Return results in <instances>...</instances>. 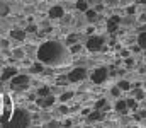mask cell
Instances as JSON below:
<instances>
[{"label": "cell", "mask_w": 146, "mask_h": 128, "mask_svg": "<svg viewBox=\"0 0 146 128\" xmlns=\"http://www.w3.org/2000/svg\"><path fill=\"white\" fill-rule=\"evenodd\" d=\"M0 67H2V65H0Z\"/></svg>", "instance_id": "74e56055"}, {"label": "cell", "mask_w": 146, "mask_h": 128, "mask_svg": "<svg viewBox=\"0 0 146 128\" xmlns=\"http://www.w3.org/2000/svg\"><path fill=\"white\" fill-rule=\"evenodd\" d=\"M134 65V60L133 58H126V67H133Z\"/></svg>", "instance_id": "4dcf8cb0"}, {"label": "cell", "mask_w": 146, "mask_h": 128, "mask_svg": "<svg viewBox=\"0 0 146 128\" xmlns=\"http://www.w3.org/2000/svg\"><path fill=\"white\" fill-rule=\"evenodd\" d=\"M107 77H109V70H107L106 67H99V68H95V70L92 72V75H90V79H92L94 84H102V82L107 80Z\"/></svg>", "instance_id": "8992f818"}, {"label": "cell", "mask_w": 146, "mask_h": 128, "mask_svg": "<svg viewBox=\"0 0 146 128\" xmlns=\"http://www.w3.org/2000/svg\"><path fill=\"white\" fill-rule=\"evenodd\" d=\"M110 94H112L114 97H117V96L121 94V89H119V85H114V87L110 89Z\"/></svg>", "instance_id": "484cf974"}, {"label": "cell", "mask_w": 146, "mask_h": 128, "mask_svg": "<svg viewBox=\"0 0 146 128\" xmlns=\"http://www.w3.org/2000/svg\"><path fill=\"white\" fill-rule=\"evenodd\" d=\"M145 56H146V50H145Z\"/></svg>", "instance_id": "8d00e7d4"}, {"label": "cell", "mask_w": 146, "mask_h": 128, "mask_svg": "<svg viewBox=\"0 0 146 128\" xmlns=\"http://www.w3.org/2000/svg\"><path fill=\"white\" fill-rule=\"evenodd\" d=\"M9 14V5L5 2H0V17H5Z\"/></svg>", "instance_id": "d6986e66"}, {"label": "cell", "mask_w": 146, "mask_h": 128, "mask_svg": "<svg viewBox=\"0 0 146 128\" xmlns=\"http://www.w3.org/2000/svg\"><path fill=\"white\" fill-rule=\"evenodd\" d=\"M76 9H78L80 12H85V10L88 9V3H87V0H78V2H76Z\"/></svg>", "instance_id": "ac0fdd59"}, {"label": "cell", "mask_w": 146, "mask_h": 128, "mask_svg": "<svg viewBox=\"0 0 146 128\" xmlns=\"http://www.w3.org/2000/svg\"><path fill=\"white\" fill-rule=\"evenodd\" d=\"M104 118V113L100 111V109H95V111H90L88 115H87V121L88 123H94V121H99V120H102Z\"/></svg>", "instance_id": "4fadbf2b"}, {"label": "cell", "mask_w": 146, "mask_h": 128, "mask_svg": "<svg viewBox=\"0 0 146 128\" xmlns=\"http://www.w3.org/2000/svg\"><path fill=\"white\" fill-rule=\"evenodd\" d=\"M85 77H87V68H83V67L73 68L72 72H68V75H66V79H68L70 82H80V80H83Z\"/></svg>", "instance_id": "52a82bcc"}, {"label": "cell", "mask_w": 146, "mask_h": 128, "mask_svg": "<svg viewBox=\"0 0 146 128\" xmlns=\"http://www.w3.org/2000/svg\"><path fill=\"white\" fill-rule=\"evenodd\" d=\"M34 31H37V26H36V24H29V26L26 27V33H34Z\"/></svg>", "instance_id": "f546056e"}, {"label": "cell", "mask_w": 146, "mask_h": 128, "mask_svg": "<svg viewBox=\"0 0 146 128\" xmlns=\"http://www.w3.org/2000/svg\"><path fill=\"white\" fill-rule=\"evenodd\" d=\"M90 2H97V3H100V2H102V0H90Z\"/></svg>", "instance_id": "d590c367"}, {"label": "cell", "mask_w": 146, "mask_h": 128, "mask_svg": "<svg viewBox=\"0 0 146 128\" xmlns=\"http://www.w3.org/2000/svg\"><path fill=\"white\" fill-rule=\"evenodd\" d=\"M58 113H61V115H65V113H68V108H66V106H60V109H58Z\"/></svg>", "instance_id": "1f68e13d"}, {"label": "cell", "mask_w": 146, "mask_h": 128, "mask_svg": "<svg viewBox=\"0 0 146 128\" xmlns=\"http://www.w3.org/2000/svg\"><path fill=\"white\" fill-rule=\"evenodd\" d=\"M138 44L141 46V50H146V31H141L138 36Z\"/></svg>", "instance_id": "2e32d148"}, {"label": "cell", "mask_w": 146, "mask_h": 128, "mask_svg": "<svg viewBox=\"0 0 146 128\" xmlns=\"http://www.w3.org/2000/svg\"><path fill=\"white\" fill-rule=\"evenodd\" d=\"M80 50H82V44H72V46H70V53H78V51H80Z\"/></svg>", "instance_id": "4316f807"}, {"label": "cell", "mask_w": 146, "mask_h": 128, "mask_svg": "<svg viewBox=\"0 0 146 128\" xmlns=\"http://www.w3.org/2000/svg\"><path fill=\"white\" fill-rule=\"evenodd\" d=\"M56 103V97L54 96H39V99H36V104L39 108H51L53 104Z\"/></svg>", "instance_id": "ba28073f"}, {"label": "cell", "mask_w": 146, "mask_h": 128, "mask_svg": "<svg viewBox=\"0 0 146 128\" xmlns=\"http://www.w3.org/2000/svg\"><path fill=\"white\" fill-rule=\"evenodd\" d=\"M106 104H107L106 99H99V101L95 103V109H102V108H106Z\"/></svg>", "instance_id": "d4e9b609"}, {"label": "cell", "mask_w": 146, "mask_h": 128, "mask_svg": "<svg viewBox=\"0 0 146 128\" xmlns=\"http://www.w3.org/2000/svg\"><path fill=\"white\" fill-rule=\"evenodd\" d=\"M72 97H73V92H65V94L60 96V101H61V103H66V101L72 99Z\"/></svg>", "instance_id": "cb8c5ba5"}, {"label": "cell", "mask_w": 146, "mask_h": 128, "mask_svg": "<svg viewBox=\"0 0 146 128\" xmlns=\"http://www.w3.org/2000/svg\"><path fill=\"white\" fill-rule=\"evenodd\" d=\"M119 89H121V90H129V89H131V84H129V82H127V80H119Z\"/></svg>", "instance_id": "7402d4cb"}, {"label": "cell", "mask_w": 146, "mask_h": 128, "mask_svg": "<svg viewBox=\"0 0 146 128\" xmlns=\"http://www.w3.org/2000/svg\"><path fill=\"white\" fill-rule=\"evenodd\" d=\"M70 50L60 41H46L37 48V60L46 67H63L70 62Z\"/></svg>", "instance_id": "6da1fadb"}, {"label": "cell", "mask_w": 146, "mask_h": 128, "mask_svg": "<svg viewBox=\"0 0 146 128\" xmlns=\"http://www.w3.org/2000/svg\"><path fill=\"white\" fill-rule=\"evenodd\" d=\"M58 125H60L58 121H51V123H49V127H58Z\"/></svg>", "instance_id": "e575fe53"}, {"label": "cell", "mask_w": 146, "mask_h": 128, "mask_svg": "<svg viewBox=\"0 0 146 128\" xmlns=\"http://www.w3.org/2000/svg\"><path fill=\"white\" fill-rule=\"evenodd\" d=\"M85 17H87V21L94 22V21L97 19V10H94V9H87V10H85Z\"/></svg>", "instance_id": "5bb4252c"}, {"label": "cell", "mask_w": 146, "mask_h": 128, "mask_svg": "<svg viewBox=\"0 0 146 128\" xmlns=\"http://www.w3.org/2000/svg\"><path fill=\"white\" fill-rule=\"evenodd\" d=\"M31 125V116L26 109L22 108H14V113H12V118L9 120L7 127H29Z\"/></svg>", "instance_id": "7a4b0ae2"}, {"label": "cell", "mask_w": 146, "mask_h": 128, "mask_svg": "<svg viewBox=\"0 0 146 128\" xmlns=\"http://www.w3.org/2000/svg\"><path fill=\"white\" fill-rule=\"evenodd\" d=\"M126 104L129 109H136L138 108V99H126Z\"/></svg>", "instance_id": "44dd1931"}, {"label": "cell", "mask_w": 146, "mask_h": 128, "mask_svg": "<svg viewBox=\"0 0 146 128\" xmlns=\"http://www.w3.org/2000/svg\"><path fill=\"white\" fill-rule=\"evenodd\" d=\"M31 85V77L29 75H14L10 79V87L14 90H26Z\"/></svg>", "instance_id": "277c9868"}, {"label": "cell", "mask_w": 146, "mask_h": 128, "mask_svg": "<svg viewBox=\"0 0 146 128\" xmlns=\"http://www.w3.org/2000/svg\"><path fill=\"white\" fill-rule=\"evenodd\" d=\"M14 75H17V68H15V67H5V68L2 70V74H0V80H2V82L10 80Z\"/></svg>", "instance_id": "9c48e42d"}, {"label": "cell", "mask_w": 146, "mask_h": 128, "mask_svg": "<svg viewBox=\"0 0 146 128\" xmlns=\"http://www.w3.org/2000/svg\"><path fill=\"white\" fill-rule=\"evenodd\" d=\"M119 22H121V17H119V15H112L109 21H107V31H109V33L117 31V26H119Z\"/></svg>", "instance_id": "8fae6325"}, {"label": "cell", "mask_w": 146, "mask_h": 128, "mask_svg": "<svg viewBox=\"0 0 146 128\" xmlns=\"http://www.w3.org/2000/svg\"><path fill=\"white\" fill-rule=\"evenodd\" d=\"M66 41H68V44H72V43H75V41H76V36H75V34H72V36H68V40H66Z\"/></svg>", "instance_id": "d6a6232c"}, {"label": "cell", "mask_w": 146, "mask_h": 128, "mask_svg": "<svg viewBox=\"0 0 146 128\" xmlns=\"http://www.w3.org/2000/svg\"><path fill=\"white\" fill-rule=\"evenodd\" d=\"M127 109V104H126V99H119L117 103H115V111H119V113H124Z\"/></svg>", "instance_id": "9a60e30c"}, {"label": "cell", "mask_w": 146, "mask_h": 128, "mask_svg": "<svg viewBox=\"0 0 146 128\" xmlns=\"http://www.w3.org/2000/svg\"><path fill=\"white\" fill-rule=\"evenodd\" d=\"M104 44H106V40L102 38V36H94V34H90V38L87 40V50L88 51H100L102 48H104Z\"/></svg>", "instance_id": "5b68a950"}, {"label": "cell", "mask_w": 146, "mask_h": 128, "mask_svg": "<svg viewBox=\"0 0 146 128\" xmlns=\"http://www.w3.org/2000/svg\"><path fill=\"white\" fill-rule=\"evenodd\" d=\"M134 96H136V99H138V101H141V99L145 97V92H143V90H139V89H136V92H134Z\"/></svg>", "instance_id": "f1b7e54d"}, {"label": "cell", "mask_w": 146, "mask_h": 128, "mask_svg": "<svg viewBox=\"0 0 146 128\" xmlns=\"http://www.w3.org/2000/svg\"><path fill=\"white\" fill-rule=\"evenodd\" d=\"M49 94H51V90H49V87H48V85L39 87V90H37V96H49Z\"/></svg>", "instance_id": "ffe728a7"}, {"label": "cell", "mask_w": 146, "mask_h": 128, "mask_svg": "<svg viewBox=\"0 0 146 128\" xmlns=\"http://www.w3.org/2000/svg\"><path fill=\"white\" fill-rule=\"evenodd\" d=\"M31 72H33V74H42V72H44V65H42L41 62H39V63H34V65L31 67Z\"/></svg>", "instance_id": "e0dca14e"}, {"label": "cell", "mask_w": 146, "mask_h": 128, "mask_svg": "<svg viewBox=\"0 0 146 128\" xmlns=\"http://www.w3.org/2000/svg\"><path fill=\"white\" fill-rule=\"evenodd\" d=\"M12 56H14V58H17V60H21V58H24V51H22L21 48H17V50H14V51H12Z\"/></svg>", "instance_id": "603a6c76"}, {"label": "cell", "mask_w": 146, "mask_h": 128, "mask_svg": "<svg viewBox=\"0 0 146 128\" xmlns=\"http://www.w3.org/2000/svg\"><path fill=\"white\" fill-rule=\"evenodd\" d=\"M14 113V101L9 94H2V113H0V125L7 127L9 120L12 118Z\"/></svg>", "instance_id": "3957f363"}, {"label": "cell", "mask_w": 146, "mask_h": 128, "mask_svg": "<svg viewBox=\"0 0 146 128\" xmlns=\"http://www.w3.org/2000/svg\"><path fill=\"white\" fill-rule=\"evenodd\" d=\"M48 15H49V19H61V17H65V10L61 5H54L49 9Z\"/></svg>", "instance_id": "30bf717a"}, {"label": "cell", "mask_w": 146, "mask_h": 128, "mask_svg": "<svg viewBox=\"0 0 146 128\" xmlns=\"http://www.w3.org/2000/svg\"><path fill=\"white\" fill-rule=\"evenodd\" d=\"M134 118L136 120H146V109H141L139 115H134Z\"/></svg>", "instance_id": "83f0119b"}, {"label": "cell", "mask_w": 146, "mask_h": 128, "mask_svg": "<svg viewBox=\"0 0 146 128\" xmlns=\"http://www.w3.org/2000/svg\"><path fill=\"white\" fill-rule=\"evenodd\" d=\"M94 31H95V29H94L92 26H90V27H87V34H94Z\"/></svg>", "instance_id": "836d02e7"}, {"label": "cell", "mask_w": 146, "mask_h": 128, "mask_svg": "<svg viewBox=\"0 0 146 128\" xmlns=\"http://www.w3.org/2000/svg\"><path fill=\"white\" fill-rule=\"evenodd\" d=\"M26 29H19V27H14L12 31H10V36L14 38V40H17V41H24L26 40Z\"/></svg>", "instance_id": "7c38bea8"}]
</instances>
